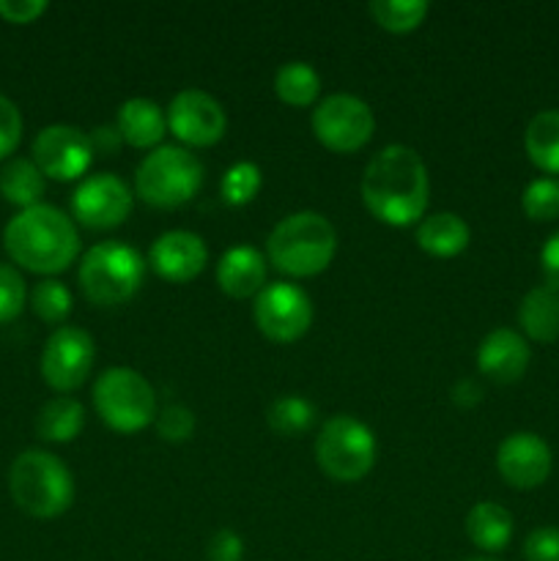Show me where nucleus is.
Instances as JSON below:
<instances>
[{
  "instance_id": "obj_1",
  "label": "nucleus",
  "mask_w": 559,
  "mask_h": 561,
  "mask_svg": "<svg viewBox=\"0 0 559 561\" xmlns=\"http://www.w3.org/2000/svg\"><path fill=\"white\" fill-rule=\"evenodd\" d=\"M360 190L362 203L373 217L392 228H409L411 222H420L425 217L431 179L414 148L392 142L373 153L362 173Z\"/></svg>"
},
{
  "instance_id": "obj_2",
  "label": "nucleus",
  "mask_w": 559,
  "mask_h": 561,
  "mask_svg": "<svg viewBox=\"0 0 559 561\" xmlns=\"http://www.w3.org/2000/svg\"><path fill=\"white\" fill-rule=\"evenodd\" d=\"M5 250L11 261L36 274H58L80 255V233L69 214L49 203L22 208L5 225Z\"/></svg>"
},
{
  "instance_id": "obj_3",
  "label": "nucleus",
  "mask_w": 559,
  "mask_h": 561,
  "mask_svg": "<svg viewBox=\"0 0 559 561\" xmlns=\"http://www.w3.org/2000/svg\"><path fill=\"white\" fill-rule=\"evenodd\" d=\"M338 252V230L323 214L296 211L280 219L266 239V257L288 277H316Z\"/></svg>"
},
{
  "instance_id": "obj_4",
  "label": "nucleus",
  "mask_w": 559,
  "mask_h": 561,
  "mask_svg": "<svg viewBox=\"0 0 559 561\" xmlns=\"http://www.w3.org/2000/svg\"><path fill=\"white\" fill-rule=\"evenodd\" d=\"M9 491L22 513L33 518H58L75 502V477L58 455L25 449L11 460Z\"/></svg>"
},
{
  "instance_id": "obj_5",
  "label": "nucleus",
  "mask_w": 559,
  "mask_h": 561,
  "mask_svg": "<svg viewBox=\"0 0 559 561\" xmlns=\"http://www.w3.org/2000/svg\"><path fill=\"white\" fill-rule=\"evenodd\" d=\"M77 277L88 301L99 307H118L140 290L146 279V257L126 241H99L82 255Z\"/></svg>"
},
{
  "instance_id": "obj_6",
  "label": "nucleus",
  "mask_w": 559,
  "mask_h": 561,
  "mask_svg": "<svg viewBox=\"0 0 559 561\" xmlns=\"http://www.w3.org/2000/svg\"><path fill=\"white\" fill-rule=\"evenodd\" d=\"M203 179L206 168L190 148L159 146L137 164L135 192L148 206L175 208L201 192Z\"/></svg>"
},
{
  "instance_id": "obj_7",
  "label": "nucleus",
  "mask_w": 559,
  "mask_h": 561,
  "mask_svg": "<svg viewBox=\"0 0 559 561\" xmlns=\"http://www.w3.org/2000/svg\"><path fill=\"white\" fill-rule=\"evenodd\" d=\"M93 405L118 433H137L157 420V392L135 367H107L93 383Z\"/></svg>"
},
{
  "instance_id": "obj_8",
  "label": "nucleus",
  "mask_w": 559,
  "mask_h": 561,
  "mask_svg": "<svg viewBox=\"0 0 559 561\" xmlns=\"http://www.w3.org/2000/svg\"><path fill=\"white\" fill-rule=\"evenodd\" d=\"M376 433L356 416L334 414L318 431L316 460L332 480L360 482L376 466Z\"/></svg>"
},
{
  "instance_id": "obj_9",
  "label": "nucleus",
  "mask_w": 559,
  "mask_h": 561,
  "mask_svg": "<svg viewBox=\"0 0 559 561\" xmlns=\"http://www.w3.org/2000/svg\"><path fill=\"white\" fill-rule=\"evenodd\" d=\"M312 131L329 151L354 153L373 137L376 118L365 99L354 93H329L312 110Z\"/></svg>"
},
{
  "instance_id": "obj_10",
  "label": "nucleus",
  "mask_w": 559,
  "mask_h": 561,
  "mask_svg": "<svg viewBox=\"0 0 559 561\" xmlns=\"http://www.w3.org/2000/svg\"><path fill=\"white\" fill-rule=\"evenodd\" d=\"M252 321L274 343L305 337L312 323V301L294 283H269L252 301Z\"/></svg>"
},
{
  "instance_id": "obj_11",
  "label": "nucleus",
  "mask_w": 559,
  "mask_h": 561,
  "mask_svg": "<svg viewBox=\"0 0 559 561\" xmlns=\"http://www.w3.org/2000/svg\"><path fill=\"white\" fill-rule=\"evenodd\" d=\"M96 362L93 337L80 327H60L47 337L42 351V376L58 392H75L85 383Z\"/></svg>"
},
{
  "instance_id": "obj_12",
  "label": "nucleus",
  "mask_w": 559,
  "mask_h": 561,
  "mask_svg": "<svg viewBox=\"0 0 559 561\" xmlns=\"http://www.w3.org/2000/svg\"><path fill=\"white\" fill-rule=\"evenodd\" d=\"M164 113H168V129L186 146H214L223 140L225 129H228V113L219 99L201 88H184L175 93Z\"/></svg>"
},
{
  "instance_id": "obj_13",
  "label": "nucleus",
  "mask_w": 559,
  "mask_h": 561,
  "mask_svg": "<svg viewBox=\"0 0 559 561\" xmlns=\"http://www.w3.org/2000/svg\"><path fill=\"white\" fill-rule=\"evenodd\" d=\"M33 162L44 179L75 181L91 168L93 146L91 137L71 124H49L33 137Z\"/></svg>"
},
{
  "instance_id": "obj_14",
  "label": "nucleus",
  "mask_w": 559,
  "mask_h": 561,
  "mask_svg": "<svg viewBox=\"0 0 559 561\" xmlns=\"http://www.w3.org/2000/svg\"><path fill=\"white\" fill-rule=\"evenodd\" d=\"M132 203L135 197L121 175L93 173L77 184L75 195H71V211H75L77 222L85 228L107 230L118 228L129 217Z\"/></svg>"
},
{
  "instance_id": "obj_15",
  "label": "nucleus",
  "mask_w": 559,
  "mask_h": 561,
  "mask_svg": "<svg viewBox=\"0 0 559 561\" xmlns=\"http://www.w3.org/2000/svg\"><path fill=\"white\" fill-rule=\"evenodd\" d=\"M554 466L551 447L537 433H510L497 449V469L504 482L518 491H532L548 480Z\"/></svg>"
},
{
  "instance_id": "obj_16",
  "label": "nucleus",
  "mask_w": 559,
  "mask_h": 561,
  "mask_svg": "<svg viewBox=\"0 0 559 561\" xmlns=\"http://www.w3.org/2000/svg\"><path fill=\"white\" fill-rule=\"evenodd\" d=\"M148 263L168 283H190L206 268L208 247L192 230H164L148 250Z\"/></svg>"
},
{
  "instance_id": "obj_17",
  "label": "nucleus",
  "mask_w": 559,
  "mask_h": 561,
  "mask_svg": "<svg viewBox=\"0 0 559 561\" xmlns=\"http://www.w3.org/2000/svg\"><path fill=\"white\" fill-rule=\"evenodd\" d=\"M529 343H526L524 334L510 327L491 329L482 337L480 348H477V367H480V373L499 383L518 381L526 373V367H529Z\"/></svg>"
},
{
  "instance_id": "obj_18",
  "label": "nucleus",
  "mask_w": 559,
  "mask_h": 561,
  "mask_svg": "<svg viewBox=\"0 0 559 561\" xmlns=\"http://www.w3.org/2000/svg\"><path fill=\"white\" fill-rule=\"evenodd\" d=\"M217 283L233 299H255L266 285V255L250 244H236L217 263Z\"/></svg>"
},
{
  "instance_id": "obj_19",
  "label": "nucleus",
  "mask_w": 559,
  "mask_h": 561,
  "mask_svg": "<svg viewBox=\"0 0 559 561\" xmlns=\"http://www.w3.org/2000/svg\"><path fill=\"white\" fill-rule=\"evenodd\" d=\"M115 129L132 148H159L162 137L168 135V113L153 99H126L115 115Z\"/></svg>"
},
{
  "instance_id": "obj_20",
  "label": "nucleus",
  "mask_w": 559,
  "mask_h": 561,
  "mask_svg": "<svg viewBox=\"0 0 559 561\" xmlns=\"http://www.w3.org/2000/svg\"><path fill=\"white\" fill-rule=\"evenodd\" d=\"M471 228L460 214L436 211L427 214L417 225V244L436 257H453L469 247Z\"/></svg>"
},
{
  "instance_id": "obj_21",
  "label": "nucleus",
  "mask_w": 559,
  "mask_h": 561,
  "mask_svg": "<svg viewBox=\"0 0 559 561\" xmlns=\"http://www.w3.org/2000/svg\"><path fill=\"white\" fill-rule=\"evenodd\" d=\"M518 323L535 343H554L559 337V290L537 285L521 299Z\"/></svg>"
},
{
  "instance_id": "obj_22",
  "label": "nucleus",
  "mask_w": 559,
  "mask_h": 561,
  "mask_svg": "<svg viewBox=\"0 0 559 561\" xmlns=\"http://www.w3.org/2000/svg\"><path fill=\"white\" fill-rule=\"evenodd\" d=\"M466 535L477 548L497 553L513 540V515L497 502H480L466 515Z\"/></svg>"
},
{
  "instance_id": "obj_23",
  "label": "nucleus",
  "mask_w": 559,
  "mask_h": 561,
  "mask_svg": "<svg viewBox=\"0 0 559 561\" xmlns=\"http://www.w3.org/2000/svg\"><path fill=\"white\" fill-rule=\"evenodd\" d=\"M82 425H85V409L71 394H58V398L47 400L36 414L38 438L53 444L75 442Z\"/></svg>"
},
{
  "instance_id": "obj_24",
  "label": "nucleus",
  "mask_w": 559,
  "mask_h": 561,
  "mask_svg": "<svg viewBox=\"0 0 559 561\" xmlns=\"http://www.w3.org/2000/svg\"><path fill=\"white\" fill-rule=\"evenodd\" d=\"M47 179L38 170V164L27 157H11L0 168V195L20 208H31L42 203Z\"/></svg>"
},
{
  "instance_id": "obj_25",
  "label": "nucleus",
  "mask_w": 559,
  "mask_h": 561,
  "mask_svg": "<svg viewBox=\"0 0 559 561\" xmlns=\"http://www.w3.org/2000/svg\"><path fill=\"white\" fill-rule=\"evenodd\" d=\"M526 157L543 173H559V110H540L526 124L524 131Z\"/></svg>"
},
{
  "instance_id": "obj_26",
  "label": "nucleus",
  "mask_w": 559,
  "mask_h": 561,
  "mask_svg": "<svg viewBox=\"0 0 559 561\" xmlns=\"http://www.w3.org/2000/svg\"><path fill=\"white\" fill-rule=\"evenodd\" d=\"M274 93L290 107H307L321 93V75L307 60H288L274 75Z\"/></svg>"
},
{
  "instance_id": "obj_27",
  "label": "nucleus",
  "mask_w": 559,
  "mask_h": 561,
  "mask_svg": "<svg viewBox=\"0 0 559 561\" xmlns=\"http://www.w3.org/2000/svg\"><path fill=\"white\" fill-rule=\"evenodd\" d=\"M316 405L305 398V394H283V398L272 400L266 411V422L277 436H299L316 425Z\"/></svg>"
},
{
  "instance_id": "obj_28",
  "label": "nucleus",
  "mask_w": 559,
  "mask_h": 561,
  "mask_svg": "<svg viewBox=\"0 0 559 561\" xmlns=\"http://www.w3.org/2000/svg\"><path fill=\"white\" fill-rule=\"evenodd\" d=\"M367 9H370V16L384 31L406 33L414 31L425 20L431 5L425 0H373Z\"/></svg>"
},
{
  "instance_id": "obj_29",
  "label": "nucleus",
  "mask_w": 559,
  "mask_h": 561,
  "mask_svg": "<svg viewBox=\"0 0 559 561\" xmlns=\"http://www.w3.org/2000/svg\"><path fill=\"white\" fill-rule=\"evenodd\" d=\"M258 190H261V168L250 159L230 164L223 173V181H219V195L230 206H247L258 195Z\"/></svg>"
},
{
  "instance_id": "obj_30",
  "label": "nucleus",
  "mask_w": 559,
  "mask_h": 561,
  "mask_svg": "<svg viewBox=\"0 0 559 561\" xmlns=\"http://www.w3.org/2000/svg\"><path fill=\"white\" fill-rule=\"evenodd\" d=\"M71 294L64 283L58 279H42V283L33 285L31 290V307L42 321L47 323H60L69 318L71 312Z\"/></svg>"
},
{
  "instance_id": "obj_31",
  "label": "nucleus",
  "mask_w": 559,
  "mask_h": 561,
  "mask_svg": "<svg viewBox=\"0 0 559 561\" xmlns=\"http://www.w3.org/2000/svg\"><path fill=\"white\" fill-rule=\"evenodd\" d=\"M524 214L535 222L559 219V179H535L521 195Z\"/></svg>"
},
{
  "instance_id": "obj_32",
  "label": "nucleus",
  "mask_w": 559,
  "mask_h": 561,
  "mask_svg": "<svg viewBox=\"0 0 559 561\" xmlns=\"http://www.w3.org/2000/svg\"><path fill=\"white\" fill-rule=\"evenodd\" d=\"M157 433L170 444H181L195 433V414L184 403H168L157 411Z\"/></svg>"
},
{
  "instance_id": "obj_33",
  "label": "nucleus",
  "mask_w": 559,
  "mask_h": 561,
  "mask_svg": "<svg viewBox=\"0 0 559 561\" xmlns=\"http://www.w3.org/2000/svg\"><path fill=\"white\" fill-rule=\"evenodd\" d=\"M27 299V288L22 274L11 263H0V323L14 321Z\"/></svg>"
},
{
  "instance_id": "obj_34",
  "label": "nucleus",
  "mask_w": 559,
  "mask_h": 561,
  "mask_svg": "<svg viewBox=\"0 0 559 561\" xmlns=\"http://www.w3.org/2000/svg\"><path fill=\"white\" fill-rule=\"evenodd\" d=\"M20 137H22L20 107H16L9 96L0 93V159L14 153V148L20 146Z\"/></svg>"
},
{
  "instance_id": "obj_35",
  "label": "nucleus",
  "mask_w": 559,
  "mask_h": 561,
  "mask_svg": "<svg viewBox=\"0 0 559 561\" xmlns=\"http://www.w3.org/2000/svg\"><path fill=\"white\" fill-rule=\"evenodd\" d=\"M526 561H559V529L557 526H540L529 531L524 540Z\"/></svg>"
},
{
  "instance_id": "obj_36",
  "label": "nucleus",
  "mask_w": 559,
  "mask_h": 561,
  "mask_svg": "<svg viewBox=\"0 0 559 561\" xmlns=\"http://www.w3.org/2000/svg\"><path fill=\"white\" fill-rule=\"evenodd\" d=\"M208 561H241L244 559V540L233 529L214 531L206 548Z\"/></svg>"
},
{
  "instance_id": "obj_37",
  "label": "nucleus",
  "mask_w": 559,
  "mask_h": 561,
  "mask_svg": "<svg viewBox=\"0 0 559 561\" xmlns=\"http://www.w3.org/2000/svg\"><path fill=\"white\" fill-rule=\"evenodd\" d=\"M47 11V0H0V16L14 25H25Z\"/></svg>"
},
{
  "instance_id": "obj_38",
  "label": "nucleus",
  "mask_w": 559,
  "mask_h": 561,
  "mask_svg": "<svg viewBox=\"0 0 559 561\" xmlns=\"http://www.w3.org/2000/svg\"><path fill=\"white\" fill-rule=\"evenodd\" d=\"M540 266L546 274V285L559 290V230L554 236H548V241L540 250Z\"/></svg>"
},
{
  "instance_id": "obj_39",
  "label": "nucleus",
  "mask_w": 559,
  "mask_h": 561,
  "mask_svg": "<svg viewBox=\"0 0 559 561\" xmlns=\"http://www.w3.org/2000/svg\"><path fill=\"white\" fill-rule=\"evenodd\" d=\"M88 137H91L93 153H115L121 148V142H124L115 126H96Z\"/></svg>"
},
{
  "instance_id": "obj_40",
  "label": "nucleus",
  "mask_w": 559,
  "mask_h": 561,
  "mask_svg": "<svg viewBox=\"0 0 559 561\" xmlns=\"http://www.w3.org/2000/svg\"><path fill=\"white\" fill-rule=\"evenodd\" d=\"M482 400V387L475 381V378H460L453 387V403L464 405V409H471Z\"/></svg>"
},
{
  "instance_id": "obj_41",
  "label": "nucleus",
  "mask_w": 559,
  "mask_h": 561,
  "mask_svg": "<svg viewBox=\"0 0 559 561\" xmlns=\"http://www.w3.org/2000/svg\"><path fill=\"white\" fill-rule=\"evenodd\" d=\"M466 561H493V559H482V557H480V559H466Z\"/></svg>"
}]
</instances>
